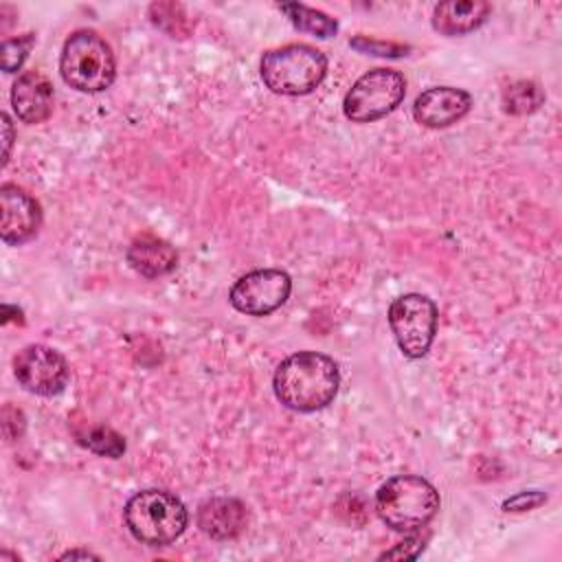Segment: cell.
I'll return each instance as SVG.
<instances>
[{"instance_id":"6da1fadb","label":"cell","mask_w":562,"mask_h":562,"mask_svg":"<svg viewBox=\"0 0 562 562\" xmlns=\"http://www.w3.org/2000/svg\"><path fill=\"white\" fill-rule=\"evenodd\" d=\"M277 400L296 413L329 406L340 386L338 364L318 351H296L281 360L272 378Z\"/></svg>"},{"instance_id":"7a4b0ae2","label":"cell","mask_w":562,"mask_h":562,"mask_svg":"<svg viewBox=\"0 0 562 562\" xmlns=\"http://www.w3.org/2000/svg\"><path fill=\"white\" fill-rule=\"evenodd\" d=\"M441 498L432 483L415 474H397L375 492V512L393 531L413 533L424 529L439 512Z\"/></svg>"},{"instance_id":"3957f363","label":"cell","mask_w":562,"mask_h":562,"mask_svg":"<svg viewBox=\"0 0 562 562\" xmlns=\"http://www.w3.org/2000/svg\"><path fill=\"white\" fill-rule=\"evenodd\" d=\"M259 75L263 86L274 94H310L327 75V57L310 44L277 46L263 53Z\"/></svg>"},{"instance_id":"277c9868","label":"cell","mask_w":562,"mask_h":562,"mask_svg":"<svg viewBox=\"0 0 562 562\" xmlns=\"http://www.w3.org/2000/svg\"><path fill=\"white\" fill-rule=\"evenodd\" d=\"M123 520L138 542L162 547L182 536L189 522V512L176 494L151 487L136 492L125 503Z\"/></svg>"},{"instance_id":"5b68a950","label":"cell","mask_w":562,"mask_h":562,"mask_svg":"<svg viewBox=\"0 0 562 562\" xmlns=\"http://www.w3.org/2000/svg\"><path fill=\"white\" fill-rule=\"evenodd\" d=\"M61 79L79 92H103L116 77V59L110 44L90 29L68 35L59 55Z\"/></svg>"},{"instance_id":"8992f818","label":"cell","mask_w":562,"mask_h":562,"mask_svg":"<svg viewBox=\"0 0 562 562\" xmlns=\"http://www.w3.org/2000/svg\"><path fill=\"white\" fill-rule=\"evenodd\" d=\"M406 94V79L395 68H373L356 79L342 101V112L353 123H373L391 114Z\"/></svg>"},{"instance_id":"52a82bcc","label":"cell","mask_w":562,"mask_h":562,"mask_svg":"<svg viewBox=\"0 0 562 562\" xmlns=\"http://www.w3.org/2000/svg\"><path fill=\"white\" fill-rule=\"evenodd\" d=\"M389 327L406 358H424L437 334V305L417 292L402 294L389 305Z\"/></svg>"},{"instance_id":"ba28073f","label":"cell","mask_w":562,"mask_h":562,"mask_svg":"<svg viewBox=\"0 0 562 562\" xmlns=\"http://www.w3.org/2000/svg\"><path fill=\"white\" fill-rule=\"evenodd\" d=\"M13 375L24 391L53 397L66 389L70 367L57 349L48 345H26L13 358Z\"/></svg>"},{"instance_id":"9c48e42d","label":"cell","mask_w":562,"mask_h":562,"mask_svg":"<svg viewBox=\"0 0 562 562\" xmlns=\"http://www.w3.org/2000/svg\"><path fill=\"white\" fill-rule=\"evenodd\" d=\"M292 292V279L279 268L252 270L231 288V305L246 316H268L279 310Z\"/></svg>"},{"instance_id":"30bf717a","label":"cell","mask_w":562,"mask_h":562,"mask_svg":"<svg viewBox=\"0 0 562 562\" xmlns=\"http://www.w3.org/2000/svg\"><path fill=\"white\" fill-rule=\"evenodd\" d=\"M0 237L7 246L26 244L42 226L40 202L18 184L0 187Z\"/></svg>"},{"instance_id":"8fae6325","label":"cell","mask_w":562,"mask_h":562,"mask_svg":"<svg viewBox=\"0 0 562 562\" xmlns=\"http://www.w3.org/2000/svg\"><path fill=\"white\" fill-rule=\"evenodd\" d=\"M472 108L470 92L452 86H435L417 94L413 116L419 125L441 130L461 121Z\"/></svg>"},{"instance_id":"7c38bea8","label":"cell","mask_w":562,"mask_h":562,"mask_svg":"<svg viewBox=\"0 0 562 562\" xmlns=\"http://www.w3.org/2000/svg\"><path fill=\"white\" fill-rule=\"evenodd\" d=\"M53 83L40 70L22 72L11 86V105L22 123H44L53 114Z\"/></svg>"},{"instance_id":"4fadbf2b","label":"cell","mask_w":562,"mask_h":562,"mask_svg":"<svg viewBox=\"0 0 562 562\" xmlns=\"http://www.w3.org/2000/svg\"><path fill=\"white\" fill-rule=\"evenodd\" d=\"M248 525V509L231 496H213L198 507V527L213 540L237 538Z\"/></svg>"},{"instance_id":"5bb4252c","label":"cell","mask_w":562,"mask_h":562,"mask_svg":"<svg viewBox=\"0 0 562 562\" xmlns=\"http://www.w3.org/2000/svg\"><path fill=\"white\" fill-rule=\"evenodd\" d=\"M492 7L483 0H448L432 9V29L441 35H465L485 24Z\"/></svg>"},{"instance_id":"9a60e30c","label":"cell","mask_w":562,"mask_h":562,"mask_svg":"<svg viewBox=\"0 0 562 562\" xmlns=\"http://www.w3.org/2000/svg\"><path fill=\"white\" fill-rule=\"evenodd\" d=\"M127 263L147 279H158L176 270L178 266V252L176 248L156 237V235H140L136 237L127 248Z\"/></svg>"},{"instance_id":"2e32d148","label":"cell","mask_w":562,"mask_h":562,"mask_svg":"<svg viewBox=\"0 0 562 562\" xmlns=\"http://www.w3.org/2000/svg\"><path fill=\"white\" fill-rule=\"evenodd\" d=\"M279 11L290 20L294 29L303 33H310L316 37H331L338 31V22L318 9H312L299 2H281Z\"/></svg>"},{"instance_id":"e0dca14e","label":"cell","mask_w":562,"mask_h":562,"mask_svg":"<svg viewBox=\"0 0 562 562\" xmlns=\"http://www.w3.org/2000/svg\"><path fill=\"white\" fill-rule=\"evenodd\" d=\"M75 437L83 448L101 457L116 459L125 452V439L105 424H83L81 428H75Z\"/></svg>"},{"instance_id":"ac0fdd59","label":"cell","mask_w":562,"mask_h":562,"mask_svg":"<svg viewBox=\"0 0 562 562\" xmlns=\"http://www.w3.org/2000/svg\"><path fill=\"white\" fill-rule=\"evenodd\" d=\"M544 101V92L536 81H516L503 90V110L514 116L536 112Z\"/></svg>"},{"instance_id":"d6986e66","label":"cell","mask_w":562,"mask_h":562,"mask_svg":"<svg viewBox=\"0 0 562 562\" xmlns=\"http://www.w3.org/2000/svg\"><path fill=\"white\" fill-rule=\"evenodd\" d=\"M149 20L154 26L165 31L171 37H187L193 29L191 18L184 13V7L178 2H154L149 4Z\"/></svg>"},{"instance_id":"ffe728a7","label":"cell","mask_w":562,"mask_h":562,"mask_svg":"<svg viewBox=\"0 0 562 562\" xmlns=\"http://www.w3.org/2000/svg\"><path fill=\"white\" fill-rule=\"evenodd\" d=\"M33 44H35V35H33V33H24V35L4 40V42H2V48H0L2 70H4V72H18V70L22 68L24 59L29 57Z\"/></svg>"},{"instance_id":"44dd1931","label":"cell","mask_w":562,"mask_h":562,"mask_svg":"<svg viewBox=\"0 0 562 562\" xmlns=\"http://www.w3.org/2000/svg\"><path fill=\"white\" fill-rule=\"evenodd\" d=\"M349 46L358 53L364 55H373V57H389V59H397V57H406L411 53L408 44H400V42H382V40H373L367 35H356L349 40Z\"/></svg>"},{"instance_id":"7402d4cb","label":"cell","mask_w":562,"mask_h":562,"mask_svg":"<svg viewBox=\"0 0 562 562\" xmlns=\"http://www.w3.org/2000/svg\"><path fill=\"white\" fill-rule=\"evenodd\" d=\"M544 501H547V494H544V492H540V490H525V492L514 494L512 498H505L501 507H503V512L516 514V512L536 509V507L544 505Z\"/></svg>"},{"instance_id":"603a6c76","label":"cell","mask_w":562,"mask_h":562,"mask_svg":"<svg viewBox=\"0 0 562 562\" xmlns=\"http://www.w3.org/2000/svg\"><path fill=\"white\" fill-rule=\"evenodd\" d=\"M424 542L426 538H419V536H408L406 540L397 542L393 549L384 551L380 555V560H413L419 555V551L424 549Z\"/></svg>"},{"instance_id":"cb8c5ba5","label":"cell","mask_w":562,"mask_h":562,"mask_svg":"<svg viewBox=\"0 0 562 562\" xmlns=\"http://www.w3.org/2000/svg\"><path fill=\"white\" fill-rule=\"evenodd\" d=\"M2 132H4V160H2V165H7L9 151H11V140H13V125H11L9 114H2Z\"/></svg>"},{"instance_id":"d4e9b609","label":"cell","mask_w":562,"mask_h":562,"mask_svg":"<svg viewBox=\"0 0 562 562\" xmlns=\"http://www.w3.org/2000/svg\"><path fill=\"white\" fill-rule=\"evenodd\" d=\"M59 560H99V555L90 553V551H81V549H75V551H66L59 555Z\"/></svg>"}]
</instances>
